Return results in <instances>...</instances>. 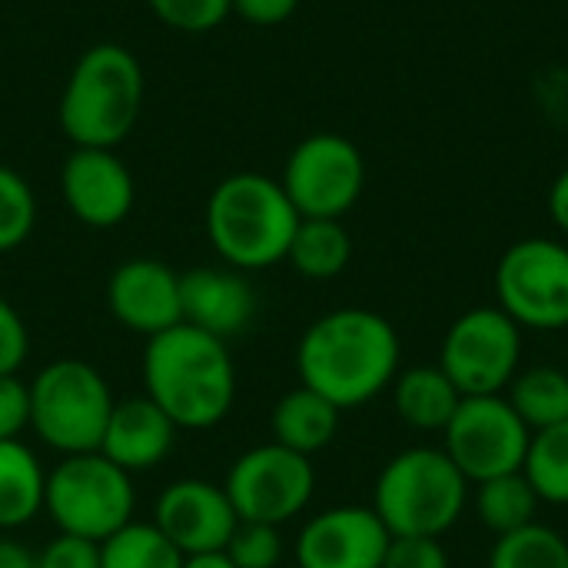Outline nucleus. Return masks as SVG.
I'll return each mask as SVG.
<instances>
[{
    "label": "nucleus",
    "mask_w": 568,
    "mask_h": 568,
    "mask_svg": "<svg viewBox=\"0 0 568 568\" xmlns=\"http://www.w3.org/2000/svg\"><path fill=\"white\" fill-rule=\"evenodd\" d=\"M30 353V333L23 316L0 296V376L17 373Z\"/></svg>",
    "instance_id": "nucleus-34"
},
{
    "label": "nucleus",
    "mask_w": 568,
    "mask_h": 568,
    "mask_svg": "<svg viewBox=\"0 0 568 568\" xmlns=\"http://www.w3.org/2000/svg\"><path fill=\"white\" fill-rule=\"evenodd\" d=\"M143 389L176 429L203 433L230 416L236 403V366L223 339L176 323L146 339Z\"/></svg>",
    "instance_id": "nucleus-2"
},
{
    "label": "nucleus",
    "mask_w": 568,
    "mask_h": 568,
    "mask_svg": "<svg viewBox=\"0 0 568 568\" xmlns=\"http://www.w3.org/2000/svg\"><path fill=\"white\" fill-rule=\"evenodd\" d=\"M180 568H236L230 562V556L220 549V552H196V556H183V566Z\"/></svg>",
    "instance_id": "nucleus-38"
},
{
    "label": "nucleus",
    "mask_w": 568,
    "mask_h": 568,
    "mask_svg": "<svg viewBox=\"0 0 568 568\" xmlns=\"http://www.w3.org/2000/svg\"><path fill=\"white\" fill-rule=\"evenodd\" d=\"M153 17L180 33H206L233 13V0H146Z\"/></svg>",
    "instance_id": "nucleus-30"
},
{
    "label": "nucleus",
    "mask_w": 568,
    "mask_h": 568,
    "mask_svg": "<svg viewBox=\"0 0 568 568\" xmlns=\"http://www.w3.org/2000/svg\"><path fill=\"white\" fill-rule=\"evenodd\" d=\"M140 106V60L120 43H97L80 53L67 77L60 97V126L73 146L113 150L136 126Z\"/></svg>",
    "instance_id": "nucleus-4"
},
{
    "label": "nucleus",
    "mask_w": 568,
    "mask_h": 568,
    "mask_svg": "<svg viewBox=\"0 0 568 568\" xmlns=\"http://www.w3.org/2000/svg\"><path fill=\"white\" fill-rule=\"evenodd\" d=\"M549 216H552V223L568 236V166L552 180V186H549Z\"/></svg>",
    "instance_id": "nucleus-36"
},
{
    "label": "nucleus",
    "mask_w": 568,
    "mask_h": 568,
    "mask_svg": "<svg viewBox=\"0 0 568 568\" xmlns=\"http://www.w3.org/2000/svg\"><path fill=\"white\" fill-rule=\"evenodd\" d=\"M280 183L303 220H343L363 196L366 163L353 140L313 133L293 146Z\"/></svg>",
    "instance_id": "nucleus-9"
},
{
    "label": "nucleus",
    "mask_w": 568,
    "mask_h": 568,
    "mask_svg": "<svg viewBox=\"0 0 568 568\" xmlns=\"http://www.w3.org/2000/svg\"><path fill=\"white\" fill-rule=\"evenodd\" d=\"M469 499V483L436 446H413L393 456L373 489V513L389 536H429L443 539Z\"/></svg>",
    "instance_id": "nucleus-5"
},
{
    "label": "nucleus",
    "mask_w": 568,
    "mask_h": 568,
    "mask_svg": "<svg viewBox=\"0 0 568 568\" xmlns=\"http://www.w3.org/2000/svg\"><path fill=\"white\" fill-rule=\"evenodd\" d=\"M180 306L186 326L226 343L250 326L256 313V293L233 266H196L180 273Z\"/></svg>",
    "instance_id": "nucleus-17"
},
{
    "label": "nucleus",
    "mask_w": 568,
    "mask_h": 568,
    "mask_svg": "<svg viewBox=\"0 0 568 568\" xmlns=\"http://www.w3.org/2000/svg\"><path fill=\"white\" fill-rule=\"evenodd\" d=\"M176 423L143 393L130 399H116L106 419V433L100 443V456H106L123 473H150L156 469L176 443Z\"/></svg>",
    "instance_id": "nucleus-18"
},
{
    "label": "nucleus",
    "mask_w": 568,
    "mask_h": 568,
    "mask_svg": "<svg viewBox=\"0 0 568 568\" xmlns=\"http://www.w3.org/2000/svg\"><path fill=\"white\" fill-rule=\"evenodd\" d=\"M183 552L153 526L126 523L106 542H100V568H180Z\"/></svg>",
    "instance_id": "nucleus-26"
},
{
    "label": "nucleus",
    "mask_w": 568,
    "mask_h": 568,
    "mask_svg": "<svg viewBox=\"0 0 568 568\" xmlns=\"http://www.w3.org/2000/svg\"><path fill=\"white\" fill-rule=\"evenodd\" d=\"M113 403L116 399L97 366L63 356L30 379V429L60 456L97 453Z\"/></svg>",
    "instance_id": "nucleus-6"
},
{
    "label": "nucleus",
    "mask_w": 568,
    "mask_h": 568,
    "mask_svg": "<svg viewBox=\"0 0 568 568\" xmlns=\"http://www.w3.org/2000/svg\"><path fill=\"white\" fill-rule=\"evenodd\" d=\"M47 469L23 439H0V529L13 532L43 509Z\"/></svg>",
    "instance_id": "nucleus-21"
},
{
    "label": "nucleus",
    "mask_w": 568,
    "mask_h": 568,
    "mask_svg": "<svg viewBox=\"0 0 568 568\" xmlns=\"http://www.w3.org/2000/svg\"><path fill=\"white\" fill-rule=\"evenodd\" d=\"M389 539L373 506H333L300 529L293 552L300 568H383Z\"/></svg>",
    "instance_id": "nucleus-13"
},
{
    "label": "nucleus",
    "mask_w": 568,
    "mask_h": 568,
    "mask_svg": "<svg viewBox=\"0 0 568 568\" xmlns=\"http://www.w3.org/2000/svg\"><path fill=\"white\" fill-rule=\"evenodd\" d=\"M300 0H233V13H240L253 27H276L296 13Z\"/></svg>",
    "instance_id": "nucleus-35"
},
{
    "label": "nucleus",
    "mask_w": 568,
    "mask_h": 568,
    "mask_svg": "<svg viewBox=\"0 0 568 568\" xmlns=\"http://www.w3.org/2000/svg\"><path fill=\"white\" fill-rule=\"evenodd\" d=\"M506 399L532 433L568 423V376L556 366H532L516 373Z\"/></svg>",
    "instance_id": "nucleus-23"
},
{
    "label": "nucleus",
    "mask_w": 568,
    "mask_h": 568,
    "mask_svg": "<svg viewBox=\"0 0 568 568\" xmlns=\"http://www.w3.org/2000/svg\"><path fill=\"white\" fill-rule=\"evenodd\" d=\"M223 489L240 523L283 526L310 506L316 493V469L310 456H300L280 443H263L246 449L230 466Z\"/></svg>",
    "instance_id": "nucleus-12"
},
{
    "label": "nucleus",
    "mask_w": 568,
    "mask_h": 568,
    "mask_svg": "<svg viewBox=\"0 0 568 568\" xmlns=\"http://www.w3.org/2000/svg\"><path fill=\"white\" fill-rule=\"evenodd\" d=\"M443 436H446L443 443L446 456L456 463V469L466 476L469 486H479L486 479L523 469L532 429L499 393V396H463Z\"/></svg>",
    "instance_id": "nucleus-11"
},
{
    "label": "nucleus",
    "mask_w": 568,
    "mask_h": 568,
    "mask_svg": "<svg viewBox=\"0 0 568 568\" xmlns=\"http://www.w3.org/2000/svg\"><path fill=\"white\" fill-rule=\"evenodd\" d=\"M496 300L523 329L568 326V246L529 236L513 243L496 266Z\"/></svg>",
    "instance_id": "nucleus-10"
},
{
    "label": "nucleus",
    "mask_w": 568,
    "mask_h": 568,
    "mask_svg": "<svg viewBox=\"0 0 568 568\" xmlns=\"http://www.w3.org/2000/svg\"><path fill=\"white\" fill-rule=\"evenodd\" d=\"M296 226L300 213L283 183L263 173H233L206 200V236L240 273L283 263Z\"/></svg>",
    "instance_id": "nucleus-3"
},
{
    "label": "nucleus",
    "mask_w": 568,
    "mask_h": 568,
    "mask_svg": "<svg viewBox=\"0 0 568 568\" xmlns=\"http://www.w3.org/2000/svg\"><path fill=\"white\" fill-rule=\"evenodd\" d=\"M523 476L536 489L539 503L568 506V423L532 433Z\"/></svg>",
    "instance_id": "nucleus-25"
},
{
    "label": "nucleus",
    "mask_w": 568,
    "mask_h": 568,
    "mask_svg": "<svg viewBox=\"0 0 568 568\" xmlns=\"http://www.w3.org/2000/svg\"><path fill=\"white\" fill-rule=\"evenodd\" d=\"M353 260V240L343 220H303L286 250V263L306 280H336Z\"/></svg>",
    "instance_id": "nucleus-22"
},
{
    "label": "nucleus",
    "mask_w": 568,
    "mask_h": 568,
    "mask_svg": "<svg viewBox=\"0 0 568 568\" xmlns=\"http://www.w3.org/2000/svg\"><path fill=\"white\" fill-rule=\"evenodd\" d=\"M399 356V333L386 316L343 306L306 326L296 346V373L336 409H356L393 386Z\"/></svg>",
    "instance_id": "nucleus-1"
},
{
    "label": "nucleus",
    "mask_w": 568,
    "mask_h": 568,
    "mask_svg": "<svg viewBox=\"0 0 568 568\" xmlns=\"http://www.w3.org/2000/svg\"><path fill=\"white\" fill-rule=\"evenodd\" d=\"M43 509L63 536L106 542L113 532L133 523V476L100 453L63 456L47 473Z\"/></svg>",
    "instance_id": "nucleus-7"
},
{
    "label": "nucleus",
    "mask_w": 568,
    "mask_h": 568,
    "mask_svg": "<svg viewBox=\"0 0 568 568\" xmlns=\"http://www.w3.org/2000/svg\"><path fill=\"white\" fill-rule=\"evenodd\" d=\"M489 568H568V539L552 526L532 523L496 539Z\"/></svg>",
    "instance_id": "nucleus-27"
},
{
    "label": "nucleus",
    "mask_w": 568,
    "mask_h": 568,
    "mask_svg": "<svg viewBox=\"0 0 568 568\" xmlns=\"http://www.w3.org/2000/svg\"><path fill=\"white\" fill-rule=\"evenodd\" d=\"M0 568H40L37 566V556L13 542V539H0Z\"/></svg>",
    "instance_id": "nucleus-37"
},
{
    "label": "nucleus",
    "mask_w": 568,
    "mask_h": 568,
    "mask_svg": "<svg viewBox=\"0 0 568 568\" xmlns=\"http://www.w3.org/2000/svg\"><path fill=\"white\" fill-rule=\"evenodd\" d=\"M383 568H449V556L439 539L429 536H393Z\"/></svg>",
    "instance_id": "nucleus-31"
},
{
    "label": "nucleus",
    "mask_w": 568,
    "mask_h": 568,
    "mask_svg": "<svg viewBox=\"0 0 568 568\" xmlns=\"http://www.w3.org/2000/svg\"><path fill=\"white\" fill-rule=\"evenodd\" d=\"M40 568H100V542L80 536H57L37 556Z\"/></svg>",
    "instance_id": "nucleus-33"
},
{
    "label": "nucleus",
    "mask_w": 568,
    "mask_h": 568,
    "mask_svg": "<svg viewBox=\"0 0 568 568\" xmlns=\"http://www.w3.org/2000/svg\"><path fill=\"white\" fill-rule=\"evenodd\" d=\"M459 403H463V393L439 369V363L396 373L393 379V406L399 419L419 433H443L449 419L456 416Z\"/></svg>",
    "instance_id": "nucleus-20"
},
{
    "label": "nucleus",
    "mask_w": 568,
    "mask_h": 568,
    "mask_svg": "<svg viewBox=\"0 0 568 568\" xmlns=\"http://www.w3.org/2000/svg\"><path fill=\"white\" fill-rule=\"evenodd\" d=\"M106 306L113 320L140 336H160L183 323L180 273L160 260H126L106 283Z\"/></svg>",
    "instance_id": "nucleus-16"
},
{
    "label": "nucleus",
    "mask_w": 568,
    "mask_h": 568,
    "mask_svg": "<svg viewBox=\"0 0 568 568\" xmlns=\"http://www.w3.org/2000/svg\"><path fill=\"white\" fill-rule=\"evenodd\" d=\"M339 413L343 409H336L326 396L300 383L296 389L280 396V403L273 406V419H270L273 443L313 459L336 439Z\"/></svg>",
    "instance_id": "nucleus-19"
},
{
    "label": "nucleus",
    "mask_w": 568,
    "mask_h": 568,
    "mask_svg": "<svg viewBox=\"0 0 568 568\" xmlns=\"http://www.w3.org/2000/svg\"><path fill=\"white\" fill-rule=\"evenodd\" d=\"M33 223H37V196L30 183L17 170L0 166V253H10L20 243H27Z\"/></svg>",
    "instance_id": "nucleus-28"
},
{
    "label": "nucleus",
    "mask_w": 568,
    "mask_h": 568,
    "mask_svg": "<svg viewBox=\"0 0 568 568\" xmlns=\"http://www.w3.org/2000/svg\"><path fill=\"white\" fill-rule=\"evenodd\" d=\"M153 526L183 552H220L226 549L240 516L223 486L206 479H176L170 483L153 506Z\"/></svg>",
    "instance_id": "nucleus-14"
},
{
    "label": "nucleus",
    "mask_w": 568,
    "mask_h": 568,
    "mask_svg": "<svg viewBox=\"0 0 568 568\" xmlns=\"http://www.w3.org/2000/svg\"><path fill=\"white\" fill-rule=\"evenodd\" d=\"M523 326L499 306L466 310L443 336L439 369L463 396H499L519 373Z\"/></svg>",
    "instance_id": "nucleus-8"
},
{
    "label": "nucleus",
    "mask_w": 568,
    "mask_h": 568,
    "mask_svg": "<svg viewBox=\"0 0 568 568\" xmlns=\"http://www.w3.org/2000/svg\"><path fill=\"white\" fill-rule=\"evenodd\" d=\"M236 568H276L283 562V536L280 526L266 523H240L223 549Z\"/></svg>",
    "instance_id": "nucleus-29"
},
{
    "label": "nucleus",
    "mask_w": 568,
    "mask_h": 568,
    "mask_svg": "<svg viewBox=\"0 0 568 568\" xmlns=\"http://www.w3.org/2000/svg\"><path fill=\"white\" fill-rule=\"evenodd\" d=\"M60 190L67 210L93 230L120 226L136 200L133 173L113 150L73 146L60 170Z\"/></svg>",
    "instance_id": "nucleus-15"
},
{
    "label": "nucleus",
    "mask_w": 568,
    "mask_h": 568,
    "mask_svg": "<svg viewBox=\"0 0 568 568\" xmlns=\"http://www.w3.org/2000/svg\"><path fill=\"white\" fill-rule=\"evenodd\" d=\"M539 506L542 503H539L536 489L529 486V479L523 476V469L476 486V516L489 532H496V539L532 526Z\"/></svg>",
    "instance_id": "nucleus-24"
},
{
    "label": "nucleus",
    "mask_w": 568,
    "mask_h": 568,
    "mask_svg": "<svg viewBox=\"0 0 568 568\" xmlns=\"http://www.w3.org/2000/svg\"><path fill=\"white\" fill-rule=\"evenodd\" d=\"M30 429V383L17 373L0 376V439H20Z\"/></svg>",
    "instance_id": "nucleus-32"
}]
</instances>
